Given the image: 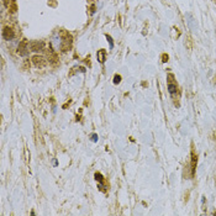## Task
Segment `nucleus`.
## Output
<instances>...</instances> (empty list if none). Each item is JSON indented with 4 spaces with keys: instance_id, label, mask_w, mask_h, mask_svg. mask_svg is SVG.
<instances>
[{
    "instance_id": "nucleus-5",
    "label": "nucleus",
    "mask_w": 216,
    "mask_h": 216,
    "mask_svg": "<svg viewBox=\"0 0 216 216\" xmlns=\"http://www.w3.org/2000/svg\"><path fill=\"white\" fill-rule=\"evenodd\" d=\"M174 76L173 74H169L168 76V91L170 94H174L177 90H178V85L177 83H174Z\"/></svg>"
},
{
    "instance_id": "nucleus-10",
    "label": "nucleus",
    "mask_w": 216,
    "mask_h": 216,
    "mask_svg": "<svg viewBox=\"0 0 216 216\" xmlns=\"http://www.w3.org/2000/svg\"><path fill=\"white\" fill-rule=\"evenodd\" d=\"M121 81V76H115V78H114V83L115 84H119Z\"/></svg>"
},
{
    "instance_id": "nucleus-3",
    "label": "nucleus",
    "mask_w": 216,
    "mask_h": 216,
    "mask_svg": "<svg viewBox=\"0 0 216 216\" xmlns=\"http://www.w3.org/2000/svg\"><path fill=\"white\" fill-rule=\"evenodd\" d=\"M30 48H31V51L41 52L44 50V42L43 41H32V42L30 43Z\"/></svg>"
},
{
    "instance_id": "nucleus-7",
    "label": "nucleus",
    "mask_w": 216,
    "mask_h": 216,
    "mask_svg": "<svg viewBox=\"0 0 216 216\" xmlns=\"http://www.w3.org/2000/svg\"><path fill=\"white\" fill-rule=\"evenodd\" d=\"M196 162H198V156L195 154V152H191V176L195 174V168H196Z\"/></svg>"
},
{
    "instance_id": "nucleus-8",
    "label": "nucleus",
    "mask_w": 216,
    "mask_h": 216,
    "mask_svg": "<svg viewBox=\"0 0 216 216\" xmlns=\"http://www.w3.org/2000/svg\"><path fill=\"white\" fill-rule=\"evenodd\" d=\"M96 57H98V61L100 63L105 62V57H106V50H99L98 53H96Z\"/></svg>"
},
{
    "instance_id": "nucleus-1",
    "label": "nucleus",
    "mask_w": 216,
    "mask_h": 216,
    "mask_svg": "<svg viewBox=\"0 0 216 216\" xmlns=\"http://www.w3.org/2000/svg\"><path fill=\"white\" fill-rule=\"evenodd\" d=\"M72 47V36L69 35L67 31L62 32V46L61 48L63 51H69V48Z\"/></svg>"
},
{
    "instance_id": "nucleus-12",
    "label": "nucleus",
    "mask_w": 216,
    "mask_h": 216,
    "mask_svg": "<svg viewBox=\"0 0 216 216\" xmlns=\"http://www.w3.org/2000/svg\"><path fill=\"white\" fill-rule=\"evenodd\" d=\"M162 57H163V59H162L163 62H167V61H168V56H167V54H163Z\"/></svg>"
},
{
    "instance_id": "nucleus-6",
    "label": "nucleus",
    "mask_w": 216,
    "mask_h": 216,
    "mask_svg": "<svg viewBox=\"0 0 216 216\" xmlns=\"http://www.w3.org/2000/svg\"><path fill=\"white\" fill-rule=\"evenodd\" d=\"M3 36H4V38L5 40H13L14 37H15V32H14V30L9 27V26H5L3 30Z\"/></svg>"
},
{
    "instance_id": "nucleus-11",
    "label": "nucleus",
    "mask_w": 216,
    "mask_h": 216,
    "mask_svg": "<svg viewBox=\"0 0 216 216\" xmlns=\"http://www.w3.org/2000/svg\"><path fill=\"white\" fill-rule=\"evenodd\" d=\"M106 38H107V41L110 42V48H113V47H114V42H113V40H111V37H110L109 35H106Z\"/></svg>"
},
{
    "instance_id": "nucleus-4",
    "label": "nucleus",
    "mask_w": 216,
    "mask_h": 216,
    "mask_svg": "<svg viewBox=\"0 0 216 216\" xmlns=\"http://www.w3.org/2000/svg\"><path fill=\"white\" fill-rule=\"evenodd\" d=\"M28 52V42L26 40L21 41L20 44H19V48H17V53L20 56H26Z\"/></svg>"
},
{
    "instance_id": "nucleus-2",
    "label": "nucleus",
    "mask_w": 216,
    "mask_h": 216,
    "mask_svg": "<svg viewBox=\"0 0 216 216\" xmlns=\"http://www.w3.org/2000/svg\"><path fill=\"white\" fill-rule=\"evenodd\" d=\"M32 63L35 67H37V68H43V67H46V64H47V59L44 58L43 56L36 54L32 57Z\"/></svg>"
},
{
    "instance_id": "nucleus-9",
    "label": "nucleus",
    "mask_w": 216,
    "mask_h": 216,
    "mask_svg": "<svg viewBox=\"0 0 216 216\" xmlns=\"http://www.w3.org/2000/svg\"><path fill=\"white\" fill-rule=\"evenodd\" d=\"M95 179L99 180L100 183H103V177H101V174L100 173H95Z\"/></svg>"
}]
</instances>
